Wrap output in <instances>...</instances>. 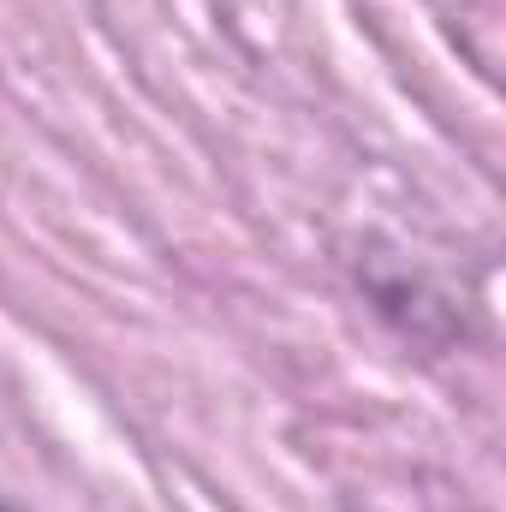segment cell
<instances>
[{"instance_id":"6da1fadb","label":"cell","mask_w":506,"mask_h":512,"mask_svg":"<svg viewBox=\"0 0 506 512\" xmlns=\"http://www.w3.org/2000/svg\"><path fill=\"white\" fill-rule=\"evenodd\" d=\"M0 512H6V507H0Z\"/></svg>"}]
</instances>
